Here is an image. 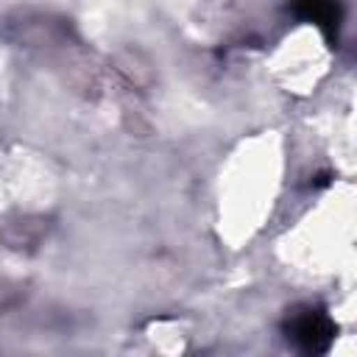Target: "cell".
Here are the masks:
<instances>
[{"label":"cell","mask_w":357,"mask_h":357,"mask_svg":"<svg viewBox=\"0 0 357 357\" xmlns=\"http://www.w3.org/2000/svg\"><path fill=\"white\" fill-rule=\"evenodd\" d=\"M290 8L296 17L315 22L329 42L337 39V28H340V0H290Z\"/></svg>","instance_id":"obj_2"},{"label":"cell","mask_w":357,"mask_h":357,"mask_svg":"<svg viewBox=\"0 0 357 357\" xmlns=\"http://www.w3.org/2000/svg\"><path fill=\"white\" fill-rule=\"evenodd\" d=\"M287 335L293 337V343L301 351L310 354H321L332 346L335 337V324L324 310L315 307H304V310H293L287 318Z\"/></svg>","instance_id":"obj_1"}]
</instances>
